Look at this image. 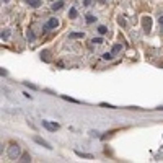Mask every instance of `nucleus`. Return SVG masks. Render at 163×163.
Segmentation results:
<instances>
[{"instance_id":"1","label":"nucleus","mask_w":163,"mask_h":163,"mask_svg":"<svg viewBox=\"0 0 163 163\" xmlns=\"http://www.w3.org/2000/svg\"><path fill=\"white\" fill-rule=\"evenodd\" d=\"M18 157H20V147L13 143V145L8 147V158H10V160H16Z\"/></svg>"},{"instance_id":"2","label":"nucleus","mask_w":163,"mask_h":163,"mask_svg":"<svg viewBox=\"0 0 163 163\" xmlns=\"http://www.w3.org/2000/svg\"><path fill=\"white\" fill-rule=\"evenodd\" d=\"M142 26H143V31L145 33L152 31V18L150 16H143L142 18Z\"/></svg>"},{"instance_id":"3","label":"nucleus","mask_w":163,"mask_h":163,"mask_svg":"<svg viewBox=\"0 0 163 163\" xmlns=\"http://www.w3.org/2000/svg\"><path fill=\"white\" fill-rule=\"evenodd\" d=\"M42 126H44L47 130H51V132L59 129V124H57V122H51V121H42Z\"/></svg>"},{"instance_id":"4","label":"nucleus","mask_w":163,"mask_h":163,"mask_svg":"<svg viewBox=\"0 0 163 163\" xmlns=\"http://www.w3.org/2000/svg\"><path fill=\"white\" fill-rule=\"evenodd\" d=\"M57 26H59V20H57V18H51V20L47 21V24L44 26V29H56Z\"/></svg>"},{"instance_id":"5","label":"nucleus","mask_w":163,"mask_h":163,"mask_svg":"<svg viewBox=\"0 0 163 163\" xmlns=\"http://www.w3.org/2000/svg\"><path fill=\"white\" fill-rule=\"evenodd\" d=\"M34 142L39 143V145H42V147H46V148H52V147H51V143L46 142L44 139H41V137H34Z\"/></svg>"},{"instance_id":"6","label":"nucleus","mask_w":163,"mask_h":163,"mask_svg":"<svg viewBox=\"0 0 163 163\" xmlns=\"http://www.w3.org/2000/svg\"><path fill=\"white\" fill-rule=\"evenodd\" d=\"M62 7H64V2H62V0H59V2H56V3H52V5H51V8H52L54 12H57V10H61Z\"/></svg>"},{"instance_id":"7","label":"nucleus","mask_w":163,"mask_h":163,"mask_svg":"<svg viewBox=\"0 0 163 163\" xmlns=\"http://www.w3.org/2000/svg\"><path fill=\"white\" fill-rule=\"evenodd\" d=\"M26 2H28V3H29V7H33V8L41 7V3H42L41 0H26Z\"/></svg>"},{"instance_id":"8","label":"nucleus","mask_w":163,"mask_h":163,"mask_svg":"<svg viewBox=\"0 0 163 163\" xmlns=\"http://www.w3.org/2000/svg\"><path fill=\"white\" fill-rule=\"evenodd\" d=\"M0 38H2V41H7L8 38H10V29H3L2 34H0Z\"/></svg>"},{"instance_id":"9","label":"nucleus","mask_w":163,"mask_h":163,"mask_svg":"<svg viewBox=\"0 0 163 163\" xmlns=\"http://www.w3.org/2000/svg\"><path fill=\"white\" fill-rule=\"evenodd\" d=\"M20 162H23V163H28V162H31V157H29L28 153H23V155H21V158H20Z\"/></svg>"},{"instance_id":"10","label":"nucleus","mask_w":163,"mask_h":163,"mask_svg":"<svg viewBox=\"0 0 163 163\" xmlns=\"http://www.w3.org/2000/svg\"><path fill=\"white\" fill-rule=\"evenodd\" d=\"M75 153H77L78 157H82V158H93L91 153H83V152H75Z\"/></svg>"},{"instance_id":"11","label":"nucleus","mask_w":163,"mask_h":163,"mask_svg":"<svg viewBox=\"0 0 163 163\" xmlns=\"http://www.w3.org/2000/svg\"><path fill=\"white\" fill-rule=\"evenodd\" d=\"M93 21H96V16L95 15H91V13H88V15H86V23H93Z\"/></svg>"},{"instance_id":"12","label":"nucleus","mask_w":163,"mask_h":163,"mask_svg":"<svg viewBox=\"0 0 163 163\" xmlns=\"http://www.w3.org/2000/svg\"><path fill=\"white\" fill-rule=\"evenodd\" d=\"M121 49H122L121 44H114V46H113V51H111V52H113V54H118V52H121Z\"/></svg>"},{"instance_id":"13","label":"nucleus","mask_w":163,"mask_h":163,"mask_svg":"<svg viewBox=\"0 0 163 163\" xmlns=\"http://www.w3.org/2000/svg\"><path fill=\"white\" fill-rule=\"evenodd\" d=\"M103 59L104 61H113V52H104L103 54Z\"/></svg>"},{"instance_id":"14","label":"nucleus","mask_w":163,"mask_h":163,"mask_svg":"<svg viewBox=\"0 0 163 163\" xmlns=\"http://www.w3.org/2000/svg\"><path fill=\"white\" fill-rule=\"evenodd\" d=\"M98 33H100V34H106V33H108V28H106V26H98Z\"/></svg>"},{"instance_id":"15","label":"nucleus","mask_w":163,"mask_h":163,"mask_svg":"<svg viewBox=\"0 0 163 163\" xmlns=\"http://www.w3.org/2000/svg\"><path fill=\"white\" fill-rule=\"evenodd\" d=\"M83 36H85L83 33H72L70 34V38H73V39H78V38H83Z\"/></svg>"},{"instance_id":"16","label":"nucleus","mask_w":163,"mask_h":163,"mask_svg":"<svg viewBox=\"0 0 163 163\" xmlns=\"http://www.w3.org/2000/svg\"><path fill=\"white\" fill-rule=\"evenodd\" d=\"M69 16H70V18H75V16H77V10H75V8H70Z\"/></svg>"},{"instance_id":"17","label":"nucleus","mask_w":163,"mask_h":163,"mask_svg":"<svg viewBox=\"0 0 163 163\" xmlns=\"http://www.w3.org/2000/svg\"><path fill=\"white\" fill-rule=\"evenodd\" d=\"M91 42H95V44H101L103 39H101V38H93V41H91Z\"/></svg>"},{"instance_id":"18","label":"nucleus","mask_w":163,"mask_h":163,"mask_svg":"<svg viewBox=\"0 0 163 163\" xmlns=\"http://www.w3.org/2000/svg\"><path fill=\"white\" fill-rule=\"evenodd\" d=\"M119 24H121V26H126V20H124V18H122V16H119Z\"/></svg>"},{"instance_id":"19","label":"nucleus","mask_w":163,"mask_h":163,"mask_svg":"<svg viewBox=\"0 0 163 163\" xmlns=\"http://www.w3.org/2000/svg\"><path fill=\"white\" fill-rule=\"evenodd\" d=\"M103 108H109V109H114V106L113 104H108V103H101Z\"/></svg>"},{"instance_id":"20","label":"nucleus","mask_w":163,"mask_h":163,"mask_svg":"<svg viewBox=\"0 0 163 163\" xmlns=\"http://www.w3.org/2000/svg\"><path fill=\"white\" fill-rule=\"evenodd\" d=\"M28 39L29 41H34V34H33L31 31H28Z\"/></svg>"},{"instance_id":"21","label":"nucleus","mask_w":163,"mask_h":163,"mask_svg":"<svg viewBox=\"0 0 163 163\" xmlns=\"http://www.w3.org/2000/svg\"><path fill=\"white\" fill-rule=\"evenodd\" d=\"M83 5H85V7H88V5H91V3H90V0H83Z\"/></svg>"},{"instance_id":"22","label":"nucleus","mask_w":163,"mask_h":163,"mask_svg":"<svg viewBox=\"0 0 163 163\" xmlns=\"http://www.w3.org/2000/svg\"><path fill=\"white\" fill-rule=\"evenodd\" d=\"M158 24H163V16H158Z\"/></svg>"},{"instance_id":"23","label":"nucleus","mask_w":163,"mask_h":163,"mask_svg":"<svg viewBox=\"0 0 163 163\" xmlns=\"http://www.w3.org/2000/svg\"><path fill=\"white\" fill-rule=\"evenodd\" d=\"M3 2H10V0H3Z\"/></svg>"}]
</instances>
